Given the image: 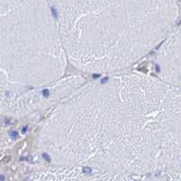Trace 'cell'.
I'll return each instance as SVG.
<instances>
[{"label":"cell","instance_id":"cell-1","mask_svg":"<svg viewBox=\"0 0 181 181\" xmlns=\"http://www.w3.org/2000/svg\"><path fill=\"white\" fill-rule=\"evenodd\" d=\"M40 143L55 156L179 160L181 92L138 73L94 83L55 107Z\"/></svg>","mask_w":181,"mask_h":181},{"label":"cell","instance_id":"cell-2","mask_svg":"<svg viewBox=\"0 0 181 181\" xmlns=\"http://www.w3.org/2000/svg\"><path fill=\"white\" fill-rule=\"evenodd\" d=\"M66 56L91 72L125 68L161 38L147 0H50Z\"/></svg>","mask_w":181,"mask_h":181}]
</instances>
